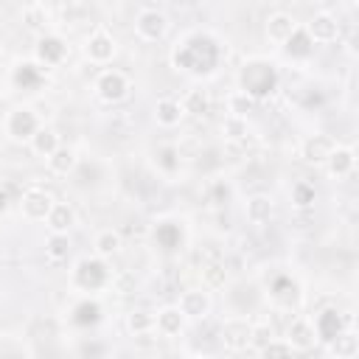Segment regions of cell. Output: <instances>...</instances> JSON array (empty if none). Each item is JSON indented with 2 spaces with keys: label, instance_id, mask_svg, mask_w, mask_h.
<instances>
[{
  "label": "cell",
  "instance_id": "f1b7e54d",
  "mask_svg": "<svg viewBox=\"0 0 359 359\" xmlns=\"http://www.w3.org/2000/svg\"><path fill=\"white\" fill-rule=\"evenodd\" d=\"M101 320V306L95 300H81L73 309V323L76 325H95Z\"/></svg>",
  "mask_w": 359,
  "mask_h": 359
},
{
  "label": "cell",
  "instance_id": "836d02e7",
  "mask_svg": "<svg viewBox=\"0 0 359 359\" xmlns=\"http://www.w3.org/2000/svg\"><path fill=\"white\" fill-rule=\"evenodd\" d=\"M227 107H230V118H247L250 112H252V107H255V101L252 98H247L244 93H233L230 95V101H227Z\"/></svg>",
  "mask_w": 359,
  "mask_h": 359
},
{
  "label": "cell",
  "instance_id": "74e56055",
  "mask_svg": "<svg viewBox=\"0 0 359 359\" xmlns=\"http://www.w3.org/2000/svg\"><path fill=\"white\" fill-rule=\"evenodd\" d=\"M222 132H224L227 137H241V135H244V121H241V118H227V121L222 123Z\"/></svg>",
  "mask_w": 359,
  "mask_h": 359
},
{
  "label": "cell",
  "instance_id": "d6986e66",
  "mask_svg": "<svg viewBox=\"0 0 359 359\" xmlns=\"http://www.w3.org/2000/svg\"><path fill=\"white\" fill-rule=\"evenodd\" d=\"M45 163H48V171H50V174H56V177H67V174L76 171V165H79V154H76V149H70V146H59L50 157H45Z\"/></svg>",
  "mask_w": 359,
  "mask_h": 359
},
{
  "label": "cell",
  "instance_id": "9a60e30c",
  "mask_svg": "<svg viewBox=\"0 0 359 359\" xmlns=\"http://www.w3.org/2000/svg\"><path fill=\"white\" fill-rule=\"evenodd\" d=\"M334 146H337V140H334L331 135H323V132H317V135H309V137L303 140V146H300V154H303V160H306V163L323 165V163L328 160V154L334 151Z\"/></svg>",
  "mask_w": 359,
  "mask_h": 359
},
{
  "label": "cell",
  "instance_id": "3957f363",
  "mask_svg": "<svg viewBox=\"0 0 359 359\" xmlns=\"http://www.w3.org/2000/svg\"><path fill=\"white\" fill-rule=\"evenodd\" d=\"M168 34V17L160 8H140L135 17V36L143 42H160Z\"/></svg>",
  "mask_w": 359,
  "mask_h": 359
},
{
  "label": "cell",
  "instance_id": "6da1fadb",
  "mask_svg": "<svg viewBox=\"0 0 359 359\" xmlns=\"http://www.w3.org/2000/svg\"><path fill=\"white\" fill-rule=\"evenodd\" d=\"M278 70L269 59H247L238 70V93L252 101H264L278 90Z\"/></svg>",
  "mask_w": 359,
  "mask_h": 359
},
{
  "label": "cell",
  "instance_id": "8fae6325",
  "mask_svg": "<svg viewBox=\"0 0 359 359\" xmlns=\"http://www.w3.org/2000/svg\"><path fill=\"white\" fill-rule=\"evenodd\" d=\"M303 31L309 34L311 42L328 45V42H337V36H339V22H337V17H334L331 11H317V14L306 22Z\"/></svg>",
  "mask_w": 359,
  "mask_h": 359
},
{
  "label": "cell",
  "instance_id": "d590c367",
  "mask_svg": "<svg viewBox=\"0 0 359 359\" xmlns=\"http://www.w3.org/2000/svg\"><path fill=\"white\" fill-rule=\"evenodd\" d=\"M294 351L283 339H272L266 348H261V359H292Z\"/></svg>",
  "mask_w": 359,
  "mask_h": 359
},
{
  "label": "cell",
  "instance_id": "44dd1931",
  "mask_svg": "<svg viewBox=\"0 0 359 359\" xmlns=\"http://www.w3.org/2000/svg\"><path fill=\"white\" fill-rule=\"evenodd\" d=\"M123 247V238H121V233L118 230H112V227H104V230H98L95 236H93V252H95V258H112L118 250Z\"/></svg>",
  "mask_w": 359,
  "mask_h": 359
},
{
  "label": "cell",
  "instance_id": "4fadbf2b",
  "mask_svg": "<svg viewBox=\"0 0 359 359\" xmlns=\"http://www.w3.org/2000/svg\"><path fill=\"white\" fill-rule=\"evenodd\" d=\"M311 325H314V331H317V339L331 342L339 331H345V328L351 325V317H342V311H337V309H325V311H320V314L311 320Z\"/></svg>",
  "mask_w": 359,
  "mask_h": 359
},
{
  "label": "cell",
  "instance_id": "603a6c76",
  "mask_svg": "<svg viewBox=\"0 0 359 359\" xmlns=\"http://www.w3.org/2000/svg\"><path fill=\"white\" fill-rule=\"evenodd\" d=\"M31 151L34 154H39V157H50L62 143H59V135L50 129V126H39V132L31 137Z\"/></svg>",
  "mask_w": 359,
  "mask_h": 359
},
{
  "label": "cell",
  "instance_id": "83f0119b",
  "mask_svg": "<svg viewBox=\"0 0 359 359\" xmlns=\"http://www.w3.org/2000/svg\"><path fill=\"white\" fill-rule=\"evenodd\" d=\"M45 255L50 261H65L70 255V236L67 233H50L45 241Z\"/></svg>",
  "mask_w": 359,
  "mask_h": 359
},
{
  "label": "cell",
  "instance_id": "5bb4252c",
  "mask_svg": "<svg viewBox=\"0 0 359 359\" xmlns=\"http://www.w3.org/2000/svg\"><path fill=\"white\" fill-rule=\"evenodd\" d=\"M297 28H300V25H297V20H294L289 11H272V14L266 17V25H264L266 39L275 42V45H283Z\"/></svg>",
  "mask_w": 359,
  "mask_h": 359
},
{
  "label": "cell",
  "instance_id": "52a82bcc",
  "mask_svg": "<svg viewBox=\"0 0 359 359\" xmlns=\"http://www.w3.org/2000/svg\"><path fill=\"white\" fill-rule=\"evenodd\" d=\"M95 95L104 104H118L129 95V79L121 70H101L95 79Z\"/></svg>",
  "mask_w": 359,
  "mask_h": 359
},
{
  "label": "cell",
  "instance_id": "8d00e7d4",
  "mask_svg": "<svg viewBox=\"0 0 359 359\" xmlns=\"http://www.w3.org/2000/svg\"><path fill=\"white\" fill-rule=\"evenodd\" d=\"M230 196H233V188H230L227 182L216 180V182L210 185V202H213V205H227Z\"/></svg>",
  "mask_w": 359,
  "mask_h": 359
},
{
  "label": "cell",
  "instance_id": "7402d4cb",
  "mask_svg": "<svg viewBox=\"0 0 359 359\" xmlns=\"http://www.w3.org/2000/svg\"><path fill=\"white\" fill-rule=\"evenodd\" d=\"M45 224H48L50 233H70V227L76 224V210H73V205H67V202H56V205L50 208Z\"/></svg>",
  "mask_w": 359,
  "mask_h": 359
},
{
  "label": "cell",
  "instance_id": "484cf974",
  "mask_svg": "<svg viewBox=\"0 0 359 359\" xmlns=\"http://www.w3.org/2000/svg\"><path fill=\"white\" fill-rule=\"evenodd\" d=\"M126 328L135 334V337H146L149 331H154V311L149 309H135L126 314Z\"/></svg>",
  "mask_w": 359,
  "mask_h": 359
},
{
  "label": "cell",
  "instance_id": "30bf717a",
  "mask_svg": "<svg viewBox=\"0 0 359 359\" xmlns=\"http://www.w3.org/2000/svg\"><path fill=\"white\" fill-rule=\"evenodd\" d=\"M177 309L185 314V320H205L213 309V297L208 289H185L180 294Z\"/></svg>",
  "mask_w": 359,
  "mask_h": 359
},
{
  "label": "cell",
  "instance_id": "f35d334b",
  "mask_svg": "<svg viewBox=\"0 0 359 359\" xmlns=\"http://www.w3.org/2000/svg\"><path fill=\"white\" fill-rule=\"evenodd\" d=\"M6 208H8V196L6 191H0V213H6Z\"/></svg>",
  "mask_w": 359,
  "mask_h": 359
},
{
  "label": "cell",
  "instance_id": "1f68e13d",
  "mask_svg": "<svg viewBox=\"0 0 359 359\" xmlns=\"http://www.w3.org/2000/svg\"><path fill=\"white\" fill-rule=\"evenodd\" d=\"M154 163L165 171V174H174L180 168V151L174 146H160L157 154H154Z\"/></svg>",
  "mask_w": 359,
  "mask_h": 359
},
{
  "label": "cell",
  "instance_id": "ac0fdd59",
  "mask_svg": "<svg viewBox=\"0 0 359 359\" xmlns=\"http://www.w3.org/2000/svg\"><path fill=\"white\" fill-rule=\"evenodd\" d=\"M272 213H275V202L266 194H255L244 205V216H247L250 224H266L272 219Z\"/></svg>",
  "mask_w": 359,
  "mask_h": 359
},
{
  "label": "cell",
  "instance_id": "5b68a950",
  "mask_svg": "<svg viewBox=\"0 0 359 359\" xmlns=\"http://www.w3.org/2000/svg\"><path fill=\"white\" fill-rule=\"evenodd\" d=\"M107 280H109V272L101 258H81L73 269V283L81 292H98L107 286Z\"/></svg>",
  "mask_w": 359,
  "mask_h": 359
},
{
  "label": "cell",
  "instance_id": "277c9868",
  "mask_svg": "<svg viewBox=\"0 0 359 359\" xmlns=\"http://www.w3.org/2000/svg\"><path fill=\"white\" fill-rule=\"evenodd\" d=\"M84 53H87V59H90L93 65H109V62L115 59L118 42H115V36L107 31V25H95V28L90 31V36H87V42H84Z\"/></svg>",
  "mask_w": 359,
  "mask_h": 359
},
{
  "label": "cell",
  "instance_id": "cb8c5ba5",
  "mask_svg": "<svg viewBox=\"0 0 359 359\" xmlns=\"http://www.w3.org/2000/svg\"><path fill=\"white\" fill-rule=\"evenodd\" d=\"M328 345H331V351H334L337 359H356V353H359V339H356V334L351 328L339 331Z\"/></svg>",
  "mask_w": 359,
  "mask_h": 359
},
{
  "label": "cell",
  "instance_id": "60d3db41",
  "mask_svg": "<svg viewBox=\"0 0 359 359\" xmlns=\"http://www.w3.org/2000/svg\"><path fill=\"white\" fill-rule=\"evenodd\" d=\"M0 306H3V289H0Z\"/></svg>",
  "mask_w": 359,
  "mask_h": 359
},
{
  "label": "cell",
  "instance_id": "e0dca14e",
  "mask_svg": "<svg viewBox=\"0 0 359 359\" xmlns=\"http://www.w3.org/2000/svg\"><path fill=\"white\" fill-rule=\"evenodd\" d=\"M154 328L163 337H177L185 328V314L177 306H163L160 311H154Z\"/></svg>",
  "mask_w": 359,
  "mask_h": 359
},
{
  "label": "cell",
  "instance_id": "7c38bea8",
  "mask_svg": "<svg viewBox=\"0 0 359 359\" xmlns=\"http://www.w3.org/2000/svg\"><path fill=\"white\" fill-rule=\"evenodd\" d=\"M292 351H309L314 348L320 339H317V331L311 325L309 317H292V323L286 325V339H283Z\"/></svg>",
  "mask_w": 359,
  "mask_h": 359
},
{
  "label": "cell",
  "instance_id": "7a4b0ae2",
  "mask_svg": "<svg viewBox=\"0 0 359 359\" xmlns=\"http://www.w3.org/2000/svg\"><path fill=\"white\" fill-rule=\"evenodd\" d=\"M39 126L42 123H39V115L34 107H14L3 121L6 135L17 143H31V137L39 132Z\"/></svg>",
  "mask_w": 359,
  "mask_h": 359
},
{
  "label": "cell",
  "instance_id": "4dcf8cb0",
  "mask_svg": "<svg viewBox=\"0 0 359 359\" xmlns=\"http://www.w3.org/2000/svg\"><path fill=\"white\" fill-rule=\"evenodd\" d=\"M39 79H42V73L34 62H20L14 70V84H20V87H36Z\"/></svg>",
  "mask_w": 359,
  "mask_h": 359
},
{
  "label": "cell",
  "instance_id": "f546056e",
  "mask_svg": "<svg viewBox=\"0 0 359 359\" xmlns=\"http://www.w3.org/2000/svg\"><path fill=\"white\" fill-rule=\"evenodd\" d=\"M289 199H292V205H294V208H311V205L317 202V191H314V185H311V182L300 180V182H294V185H292Z\"/></svg>",
  "mask_w": 359,
  "mask_h": 359
},
{
  "label": "cell",
  "instance_id": "e575fe53",
  "mask_svg": "<svg viewBox=\"0 0 359 359\" xmlns=\"http://www.w3.org/2000/svg\"><path fill=\"white\" fill-rule=\"evenodd\" d=\"M275 339V328L269 325V323H258V325H252V334H250V348H266L269 342Z\"/></svg>",
  "mask_w": 359,
  "mask_h": 359
},
{
  "label": "cell",
  "instance_id": "9c48e42d",
  "mask_svg": "<svg viewBox=\"0 0 359 359\" xmlns=\"http://www.w3.org/2000/svg\"><path fill=\"white\" fill-rule=\"evenodd\" d=\"M34 56L39 65L45 67H56L67 59V42L59 36V34H42L36 39V48H34Z\"/></svg>",
  "mask_w": 359,
  "mask_h": 359
},
{
  "label": "cell",
  "instance_id": "4316f807",
  "mask_svg": "<svg viewBox=\"0 0 359 359\" xmlns=\"http://www.w3.org/2000/svg\"><path fill=\"white\" fill-rule=\"evenodd\" d=\"M180 104H182V112L185 115H205L210 109V98H208L205 90H188Z\"/></svg>",
  "mask_w": 359,
  "mask_h": 359
},
{
  "label": "cell",
  "instance_id": "ba28073f",
  "mask_svg": "<svg viewBox=\"0 0 359 359\" xmlns=\"http://www.w3.org/2000/svg\"><path fill=\"white\" fill-rule=\"evenodd\" d=\"M53 205H56V199L45 188H28L20 196V210H22V216L28 222H45Z\"/></svg>",
  "mask_w": 359,
  "mask_h": 359
},
{
  "label": "cell",
  "instance_id": "d6a6232c",
  "mask_svg": "<svg viewBox=\"0 0 359 359\" xmlns=\"http://www.w3.org/2000/svg\"><path fill=\"white\" fill-rule=\"evenodd\" d=\"M202 278H205V286L208 289H222L227 283V266L224 264H208L202 269Z\"/></svg>",
  "mask_w": 359,
  "mask_h": 359
},
{
  "label": "cell",
  "instance_id": "ab89813d",
  "mask_svg": "<svg viewBox=\"0 0 359 359\" xmlns=\"http://www.w3.org/2000/svg\"><path fill=\"white\" fill-rule=\"evenodd\" d=\"M182 359H208V356H199V353H188V356H182Z\"/></svg>",
  "mask_w": 359,
  "mask_h": 359
},
{
  "label": "cell",
  "instance_id": "8992f818",
  "mask_svg": "<svg viewBox=\"0 0 359 359\" xmlns=\"http://www.w3.org/2000/svg\"><path fill=\"white\" fill-rule=\"evenodd\" d=\"M250 334H252V323L247 317H227L219 328V339L227 351L238 353L250 348Z\"/></svg>",
  "mask_w": 359,
  "mask_h": 359
},
{
  "label": "cell",
  "instance_id": "d4e9b609",
  "mask_svg": "<svg viewBox=\"0 0 359 359\" xmlns=\"http://www.w3.org/2000/svg\"><path fill=\"white\" fill-rule=\"evenodd\" d=\"M283 50L292 56V59H309L311 50H314V42L309 39V34L303 28H297L286 42H283Z\"/></svg>",
  "mask_w": 359,
  "mask_h": 359
},
{
  "label": "cell",
  "instance_id": "ffe728a7",
  "mask_svg": "<svg viewBox=\"0 0 359 359\" xmlns=\"http://www.w3.org/2000/svg\"><path fill=\"white\" fill-rule=\"evenodd\" d=\"M182 118H185V112H182V104L177 98H160L154 104V121H157V126L174 129V126H180Z\"/></svg>",
  "mask_w": 359,
  "mask_h": 359
},
{
  "label": "cell",
  "instance_id": "2e32d148",
  "mask_svg": "<svg viewBox=\"0 0 359 359\" xmlns=\"http://www.w3.org/2000/svg\"><path fill=\"white\" fill-rule=\"evenodd\" d=\"M323 165H325L328 177H334V180L351 177L353 168H356V151L351 146H334V151L328 154V160Z\"/></svg>",
  "mask_w": 359,
  "mask_h": 359
}]
</instances>
